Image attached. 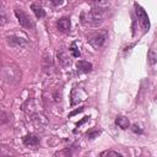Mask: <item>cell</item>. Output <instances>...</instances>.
<instances>
[{"label": "cell", "instance_id": "17", "mask_svg": "<svg viewBox=\"0 0 157 157\" xmlns=\"http://www.w3.org/2000/svg\"><path fill=\"white\" fill-rule=\"evenodd\" d=\"M101 157H123V156L117 151L108 150V151H104L103 153H101Z\"/></svg>", "mask_w": 157, "mask_h": 157}, {"label": "cell", "instance_id": "5", "mask_svg": "<svg viewBox=\"0 0 157 157\" xmlns=\"http://www.w3.org/2000/svg\"><path fill=\"white\" fill-rule=\"evenodd\" d=\"M6 42H7V44H10L11 47H15V48H22V47L27 45V39L23 37L16 36V34L6 36Z\"/></svg>", "mask_w": 157, "mask_h": 157}, {"label": "cell", "instance_id": "24", "mask_svg": "<svg viewBox=\"0 0 157 157\" xmlns=\"http://www.w3.org/2000/svg\"><path fill=\"white\" fill-rule=\"evenodd\" d=\"M156 101H157V96H156Z\"/></svg>", "mask_w": 157, "mask_h": 157}, {"label": "cell", "instance_id": "11", "mask_svg": "<svg viewBox=\"0 0 157 157\" xmlns=\"http://www.w3.org/2000/svg\"><path fill=\"white\" fill-rule=\"evenodd\" d=\"M115 124H117L120 129H123V130L130 128V121H129V119H128L126 117H124V115H118V117L115 118Z\"/></svg>", "mask_w": 157, "mask_h": 157}, {"label": "cell", "instance_id": "1", "mask_svg": "<svg viewBox=\"0 0 157 157\" xmlns=\"http://www.w3.org/2000/svg\"><path fill=\"white\" fill-rule=\"evenodd\" d=\"M104 21V9L102 6H94L87 12L81 13V22L91 27H98Z\"/></svg>", "mask_w": 157, "mask_h": 157}, {"label": "cell", "instance_id": "23", "mask_svg": "<svg viewBox=\"0 0 157 157\" xmlns=\"http://www.w3.org/2000/svg\"><path fill=\"white\" fill-rule=\"evenodd\" d=\"M87 120H88V117H85V118H83V119H82L81 121H78V123L76 124V126H80L81 124H83V123H85V121H87Z\"/></svg>", "mask_w": 157, "mask_h": 157}, {"label": "cell", "instance_id": "3", "mask_svg": "<svg viewBox=\"0 0 157 157\" xmlns=\"http://www.w3.org/2000/svg\"><path fill=\"white\" fill-rule=\"evenodd\" d=\"M134 7H135V13H136V17H137V20H139V22H140V25H141V27L144 28V31L145 32H147L148 29H150V18H148V16H147V13H146V11L137 4V2H135L134 4Z\"/></svg>", "mask_w": 157, "mask_h": 157}, {"label": "cell", "instance_id": "7", "mask_svg": "<svg viewBox=\"0 0 157 157\" xmlns=\"http://www.w3.org/2000/svg\"><path fill=\"white\" fill-rule=\"evenodd\" d=\"M56 58H58V61H59V65L63 66V67H67L70 64H71V60H70V56H69V53L65 50V49H59L56 52Z\"/></svg>", "mask_w": 157, "mask_h": 157}, {"label": "cell", "instance_id": "12", "mask_svg": "<svg viewBox=\"0 0 157 157\" xmlns=\"http://www.w3.org/2000/svg\"><path fill=\"white\" fill-rule=\"evenodd\" d=\"M31 10L33 11V13L36 15L37 18H43V17H45V11H44V9H43L42 6H39L38 4H36V2L31 4Z\"/></svg>", "mask_w": 157, "mask_h": 157}, {"label": "cell", "instance_id": "14", "mask_svg": "<svg viewBox=\"0 0 157 157\" xmlns=\"http://www.w3.org/2000/svg\"><path fill=\"white\" fill-rule=\"evenodd\" d=\"M147 59H148V63L151 65L157 64V50L156 49H150L148 53H147Z\"/></svg>", "mask_w": 157, "mask_h": 157}, {"label": "cell", "instance_id": "2", "mask_svg": "<svg viewBox=\"0 0 157 157\" xmlns=\"http://www.w3.org/2000/svg\"><path fill=\"white\" fill-rule=\"evenodd\" d=\"M15 16L18 21V23L23 27V28H27V29H33L36 27L33 20L29 17V15H27L22 9H18L16 7L15 9Z\"/></svg>", "mask_w": 157, "mask_h": 157}, {"label": "cell", "instance_id": "6", "mask_svg": "<svg viewBox=\"0 0 157 157\" xmlns=\"http://www.w3.org/2000/svg\"><path fill=\"white\" fill-rule=\"evenodd\" d=\"M87 97L86 92L82 90V88H77V87H74L72 92H71V105H76L78 104V102L81 101H85Z\"/></svg>", "mask_w": 157, "mask_h": 157}, {"label": "cell", "instance_id": "21", "mask_svg": "<svg viewBox=\"0 0 157 157\" xmlns=\"http://www.w3.org/2000/svg\"><path fill=\"white\" fill-rule=\"evenodd\" d=\"M1 117H2V118H1V123L5 124V123H6V113H5V112H1Z\"/></svg>", "mask_w": 157, "mask_h": 157}, {"label": "cell", "instance_id": "20", "mask_svg": "<svg viewBox=\"0 0 157 157\" xmlns=\"http://www.w3.org/2000/svg\"><path fill=\"white\" fill-rule=\"evenodd\" d=\"M6 22V17H5V12L4 10H1V25H4Z\"/></svg>", "mask_w": 157, "mask_h": 157}, {"label": "cell", "instance_id": "10", "mask_svg": "<svg viewBox=\"0 0 157 157\" xmlns=\"http://www.w3.org/2000/svg\"><path fill=\"white\" fill-rule=\"evenodd\" d=\"M23 145L25 146H38L39 145V137L34 134H27L25 137H23Z\"/></svg>", "mask_w": 157, "mask_h": 157}, {"label": "cell", "instance_id": "15", "mask_svg": "<svg viewBox=\"0 0 157 157\" xmlns=\"http://www.w3.org/2000/svg\"><path fill=\"white\" fill-rule=\"evenodd\" d=\"M101 134V130L99 129H91V130H88V131H86V136H87V139H90V140H93V139H96V137H98V135Z\"/></svg>", "mask_w": 157, "mask_h": 157}, {"label": "cell", "instance_id": "8", "mask_svg": "<svg viewBox=\"0 0 157 157\" xmlns=\"http://www.w3.org/2000/svg\"><path fill=\"white\" fill-rule=\"evenodd\" d=\"M56 27H58V31L59 32L67 33L70 31V27H71L70 17H61V18H59L58 22H56Z\"/></svg>", "mask_w": 157, "mask_h": 157}, {"label": "cell", "instance_id": "18", "mask_svg": "<svg viewBox=\"0 0 157 157\" xmlns=\"http://www.w3.org/2000/svg\"><path fill=\"white\" fill-rule=\"evenodd\" d=\"M131 130H132V132H135V134H142L144 132V130L137 125V124H134V125H131Z\"/></svg>", "mask_w": 157, "mask_h": 157}, {"label": "cell", "instance_id": "9", "mask_svg": "<svg viewBox=\"0 0 157 157\" xmlns=\"http://www.w3.org/2000/svg\"><path fill=\"white\" fill-rule=\"evenodd\" d=\"M76 67L80 72H83V74H87V72H91L93 70V65L86 60H78L76 63Z\"/></svg>", "mask_w": 157, "mask_h": 157}, {"label": "cell", "instance_id": "13", "mask_svg": "<svg viewBox=\"0 0 157 157\" xmlns=\"http://www.w3.org/2000/svg\"><path fill=\"white\" fill-rule=\"evenodd\" d=\"M50 69H53V65H52V56L49 54H44L43 56V71L49 74L50 72Z\"/></svg>", "mask_w": 157, "mask_h": 157}, {"label": "cell", "instance_id": "16", "mask_svg": "<svg viewBox=\"0 0 157 157\" xmlns=\"http://www.w3.org/2000/svg\"><path fill=\"white\" fill-rule=\"evenodd\" d=\"M69 50H70V53L72 54L74 58H80L81 53H80V50H78V48H77V45H76V42H72V43H71V47H70Z\"/></svg>", "mask_w": 157, "mask_h": 157}, {"label": "cell", "instance_id": "19", "mask_svg": "<svg viewBox=\"0 0 157 157\" xmlns=\"http://www.w3.org/2000/svg\"><path fill=\"white\" fill-rule=\"evenodd\" d=\"M85 109V107H80V108H77V109H75L74 112H71L70 114H69V118H71V117H74V115H76L77 113H81L82 110Z\"/></svg>", "mask_w": 157, "mask_h": 157}, {"label": "cell", "instance_id": "4", "mask_svg": "<svg viewBox=\"0 0 157 157\" xmlns=\"http://www.w3.org/2000/svg\"><path fill=\"white\" fill-rule=\"evenodd\" d=\"M107 38H108V33L105 31H102V32H98V33H94V34L90 36L87 40L94 49H101L104 45Z\"/></svg>", "mask_w": 157, "mask_h": 157}, {"label": "cell", "instance_id": "22", "mask_svg": "<svg viewBox=\"0 0 157 157\" xmlns=\"http://www.w3.org/2000/svg\"><path fill=\"white\" fill-rule=\"evenodd\" d=\"M50 4L54 5V6H59V5L63 4V1H61V0H59V1H50Z\"/></svg>", "mask_w": 157, "mask_h": 157}]
</instances>
